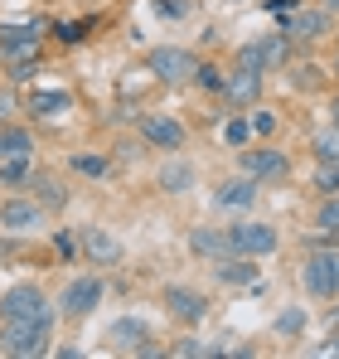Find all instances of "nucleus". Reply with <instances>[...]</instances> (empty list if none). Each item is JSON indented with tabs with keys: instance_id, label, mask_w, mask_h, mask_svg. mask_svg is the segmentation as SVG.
I'll use <instances>...</instances> for the list:
<instances>
[{
	"instance_id": "4be33fe9",
	"label": "nucleus",
	"mask_w": 339,
	"mask_h": 359,
	"mask_svg": "<svg viewBox=\"0 0 339 359\" xmlns=\"http://www.w3.org/2000/svg\"><path fill=\"white\" fill-rule=\"evenodd\" d=\"M0 180H5V184H20V180H29V156H10V161L0 165Z\"/></svg>"
},
{
	"instance_id": "ddd939ff",
	"label": "nucleus",
	"mask_w": 339,
	"mask_h": 359,
	"mask_svg": "<svg viewBox=\"0 0 339 359\" xmlns=\"http://www.w3.org/2000/svg\"><path fill=\"white\" fill-rule=\"evenodd\" d=\"M0 224L15 229V233H29V229L39 224V204H29V199H10V204L0 209Z\"/></svg>"
},
{
	"instance_id": "a878e982",
	"label": "nucleus",
	"mask_w": 339,
	"mask_h": 359,
	"mask_svg": "<svg viewBox=\"0 0 339 359\" xmlns=\"http://www.w3.org/2000/svg\"><path fill=\"white\" fill-rule=\"evenodd\" d=\"M247 136H252V126H247V121H228V141H233V146H242Z\"/></svg>"
},
{
	"instance_id": "39448f33",
	"label": "nucleus",
	"mask_w": 339,
	"mask_h": 359,
	"mask_svg": "<svg viewBox=\"0 0 339 359\" xmlns=\"http://www.w3.org/2000/svg\"><path fill=\"white\" fill-rule=\"evenodd\" d=\"M228 243H233V252H242V257H267V252H277V233H272L267 224H233V229H228Z\"/></svg>"
},
{
	"instance_id": "a211bd4d",
	"label": "nucleus",
	"mask_w": 339,
	"mask_h": 359,
	"mask_svg": "<svg viewBox=\"0 0 339 359\" xmlns=\"http://www.w3.org/2000/svg\"><path fill=\"white\" fill-rule=\"evenodd\" d=\"M194 248L209 252V257H237L233 243H228V233H194Z\"/></svg>"
},
{
	"instance_id": "5701e85b",
	"label": "nucleus",
	"mask_w": 339,
	"mask_h": 359,
	"mask_svg": "<svg viewBox=\"0 0 339 359\" xmlns=\"http://www.w3.org/2000/svg\"><path fill=\"white\" fill-rule=\"evenodd\" d=\"M300 325H305V311H282V320H277V330H282V335L300 330Z\"/></svg>"
},
{
	"instance_id": "f257e3e1",
	"label": "nucleus",
	"mask_w": 339,
	"mask_h": 359,
	"mask_svg": "<svg viewBox=\"0 0 339 359\" xmlns=\"http://www.w3.org/2000/svg\"><path fill=\"white\" fill-rule=\"evenodd\" d=\"M0 350L5 355H44L49 350V320H5Z\"/></svg>"
},
{
	"instance_id": "cd10ccee",
	"label": "nucleus",
	"mask_w": 339,
	"mask_h": 359,
	"mask_svg": "<svg viewBox=\"0 0 339 359\" xmlns=\"http://www.w3.org/2000/svg\"><path fill=\"white\" fill-rule=\"evenodd\" d=\"M252 272H257L252 262L247 267H223V282H252Z\"/></svg>"
},
{
	"instance_id": "b1692460",
	"label": "nucleus",
	"mask_w": 339,
	"mask_h": 359,
	"mask_svg": "<svg viewBox=\"0 0 339 359\" xmlns=\"http://www.w3.org/2000/svg\"><path fill=\"white\" fill-rule=\"evenodd\" d=\"M320 229H330V233L339 229V199H330V204L320 209Z\"/></svg>"
},
{
	"instance_id": "f03ea898",
	"label": "nucleus",
	"mask_w": 339,
	"mask_h": 359,
	"mask_svg": "<svg viewBox=\"0 0 339 359\" xmlns=\"http://www.w3.org/2000/svg\"><path fill=\"white\" fill-rule=\"evenodd\" d=\"M54 311H49V297L39 292V287H10L5 297H0V320H49Z\"/></svg>"
},
{
	"instance_id": "f8f14e48",
	"label": "nucleus",
	"mask_w": 339,
	"mask_h": 359,
	"mask_svg": "<svg viewBox=\"0 0 339 359\" xmlns=\"http://www.w3.org/2000/svg\"><path fill=\"white\" fill-rule=\"evenodd\" d=\"M165 301H170V311L184 316V320H204V316H209V301L199 297V292H189V287H170Z\"/></svg>"
},
{
	"instance_id": "2f4dec72",
	"label": "nucleus",
	"mask_w": 339,
	"mask_h": 359,
	"mask_svg": "<svg viewBox=\"0 0 339 359\" xmlns=\"http://www.w3.org/2000/svg\"><path fill=\"white\" fill-rule=\"evenodd\" d=\"M335 78H339V49H335Z\"/></svg>"
},
{
	"instance_id": "c85d7f7f",
	"label": "nucleus",
	"mask_w": 339,
	"mask_h": 359,
	"mask_svg": "<svg viewBox=\"0 0 339 359\" xmlns=\"http://www.w3.org/2000/svg\"><path fill=\"white\" fill-rule=\"evenodd\" d=\"M5 257H15V243H0V262H5Z\"/></svg>"
},
{
	"instance_id": "dca6fc26",
	"label": "nucleus",
	"mask_w": 339,
	"mask_h": 359,
	"mask_svg": "<svg viewBox=\"0 0 339 359\" xmlns=\"http://www.w3.org/2000/svg\"><path fill=\"white\" fill-rule=\"evenodd\" d=\"M29 107H34L39 117H54V112H68V107H73V97H68L63 88H39V93H29Z\"/></svg>"
},
{
	"instance_id": "6ab92c4d",
	"label": "nucleus",
	"mask_w": 339,
	"mask_h": 359,
	"mask_svg": "<svg viewBox=\"0 0 339 359\" xmlns=\"http://www.w3.org/2000/svg\"><path fill=\"white\" fill-rule=\"evenodd\" d=\"M315 189L320 194H339V161H320L315 165Z\"/></svg>"
},
{
	"instance_id": "7c9ffc66",
	"label": "nucleus",
	"mask_w": 339,
	"mask_h": 359,
	"mask_svg": "<svg viewBox=\"0 0 339 359\" xmlns=\"http://www.w3.org/2000/svg\"><path fill=\"white\" fill-rule=\"evenodd\" d=\"M335 126H339V97H335Z\"/></svg>"
},
{
	"instance_id": "393cba45",
	"label": "nucleus",
	"mask_w": 339,
	"mask_h": 359,
	"mask_svg": "<svg viewBox=\"0 0 339 359\" xmlns=\"http://www.w3.org/2000/svg\"><path fill=\"white\" fill-rule=\"evenodd\" d=\"M83 34H88V20H78V25H58V39H68V44L83 39Z\"/></svg>"
},
{
	"instance_id": "bb28decb",
	"label": "nucleus",
	"mask_w": 339,
	"mask_h": 359,
	"mask_svg": "<svg viewBox=\"0 0 339 359\" xmlns=\"http://www.w3.org/2000/svg\"><path fill=\"white\" fill-rule=\"evenodd\" d=\"M34 189H39L49 204H63V189H54V180H34Z\"/></svg>"
},
{
	"instance_id": "4468645a",
	"label": "nucleus",
	"mask_w": 339,
	"mask_h": 359,
	"mask_svg": "<svg viewBox=\"0 0 339 359\" xmlns=\"http://www.w3.org/2000/svg\"><path fill=\"white\" fill-rule=\"evenodd\" d=\"M83 248H88L92 262H121V243H116L112 233H102V229H88V233H83Z\"/></svg>"
},
{
	"instance_id": "9b49d317",
	"label": "nucleus",
	"mask_w": 339,
	"mask_h": 359,
	"mask_svg": "<svg viewBox=\"0 0 339 359\" xmlns=\"http://www.w3.org/2000/svg\"><path fill=\"white\" fill-rule=\"evenodd\" d=\"M141 136L151 146H165V151H179L184 146V126L170 121V117H141Z\"/></svg>"
},
{
	"instance_id": "aec40b11",
	"label": "nucleus",
	"mask_w": 339,
	"mask_h": 359,
	"mask_svg": "<svg viewBox=\"0 0 339 359\" xmlns=\"http://www.w3.org/2000/svg\"><path fill=\"white\" fill-rule=\"evenodd\" d=\"M315 156H320V161H339V126L315 131Z\"/></svg>"
},
{
	"instance_id": "423d86ee",
	"label": "nucleus",
	"mask_w": 339,
	"mask_h": 359,
	"mask_svg": "<svg viewBox=\"0 0 339 359\" xmlns=\"http://www.w3.org/2000/svg\"><path fill=\"white\" fill-rule=\"evenodd\" d=\"M97 301H102V277H73L58 306H63V316H88V311H97Z\"/></svg>"
},
{
	"instance_id": "20e7f679",
	"label": "nucleus",
	"mask_w": 339,
	"mask_h": 359,
	"mask_svg": "<svg viewBox=\"0 0 339 359\" xmlns=\"http://www.w3.org/2000/svg\"><path fill=\"white\" fill-rule=\"evenodd\" d=\"M286 54H291V34H262V39H252L242 54H237V63L242 68H252V73H267V68H282Z\"/></svg>"
},
{
	"instance_id": "2eb2a0df",
	"label": "nucleus",
	"mask_w": 339,
	"mask_h": 359,
	"mask_svg": "<svg viewBox=\"0 0 339 359\" xmlns=\"http://www.w3.org/2000/svg\"><path fill=\"white\" fill-rule=\"evenodd\" d=\"M252 199H257V180L252 175H242V180H233V184L219 189V204H223V209H247Z\"/></svg>"
},
{
	"instance_id": "0eeeda50",
	"label": "nucleus",
	"mask_w": 339,
	"mask_h": 359,
	"mask_svg": "<svg viewBox=\"0 0 339 359\" xmlns=\"http://www.w3.org/2000/svg\"><path fill=\"white\" fill-rule=\"evenodd\" d=\"M305 287L315 297H335L339 292V252H315L305 262Z\"/></svg>"
},
{
	"instance_id": "c756f323",
	"label": "nucleus",
	"mask_w": 339,
	"mask_h": 359,
	"mask_svg": "<svg viewBox=\"0 0 339 359\" xmlns=\"http://www.w3.org/2000/svg\"><path fill=\"white\" fill-rule=\"evenodd\" d=\"M325 10H330V15H339V0H325Z\"/></svg>"
},
{
	"instance_id": "412c9836",
	"label": "nucleus",
	"mask_w": 339,
	"mask_h": 359,
	"mask_svg": "<svg viewBox=\"0 0 339 359\" xmlns=\"http://www.w3.org/2000/svg\"><path fill=\"white\" fill-rule=\"evenodd\" d=\"M189 180H194V170H189V165H170V170H160V189L179 194V189H189Z\"/></svg>"
},
{
	"instance_id": "6e6552de",
	"label": "nucleus",
	"mask_w": 339,
	"mask_h": 359,
	"mask_svg": "<svg viewBox=\"0 0 339 359\" xmlns=\"http://www.w3.org/2000/svg\"><path fill=\"white\" fill-rule=\"evenodd\" d=\"M257 93H262V73H252V68H242V63H237L233 73H223V97L233 107H252Z\"/></svg>"
},
{
	"instance_id": "9d476101",
	"label": "nucleus",
	"mask_w": 339,
	"mask_h": 359,
	"mask_svg": "<svg viewBox=\"0 0 339 359\" xmlns=\"http://www.w3.org/2000/svg\"><path fill=\"white\" fill-rule=\"evenodd\" d=\"M330 25H335V15H330L325 5H320V10H296L291 25H286V34H291V39H320Z\"/></svg>"
},
{
	"instance_id": "f3484780",
	"label": "nucleus",
	"mask_w": 339,
	"mask_h": 359,
	"mask_svg": "<svg viewBox=\"0 0 339 359\" xmlns=\"http://www.w3.org/2000/svg\"><path fill=\"white\" fill-rule=\"evenodd\" d=\"M107 335H112L116 345H126V350H146V325L141 320H116Z\"/></svg>"
},
{
	"instance_id": "1a4fd4ad",
	"label": "nucleus",
	"mask_w": 339,
	"mask_h": 359,
	"mask_svg": "<svg viewBox=\"0 0 339 359\" xmlns=\"http://www.w3.org/2000/svg\"><path fill=\"white\" fill-rule=\"evenodd\" d=\"M242 170L257 184H267V180H282L291 170V161H286L282 151H242Z\"/></svg>"
},
{
	"instance_id": "7ed1b4c3",
	"label": "nucleus",
	"mask_w": 339,
	"mask_h": 359,
	"mask_svg": "<svg viewBox=\"0 0 339 359\" xmlns=\"http://www.w3.org/2000/svg\"><path fill=\"white\" fill-rule=\"evenodd\" d=\"M146 68H151L160 83H194V68H199V59H194L189 49L160 44V49H151V54H146Z\"/></svg>"
}]
</instances>
